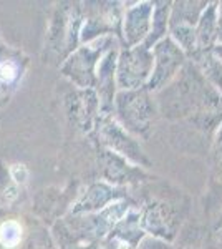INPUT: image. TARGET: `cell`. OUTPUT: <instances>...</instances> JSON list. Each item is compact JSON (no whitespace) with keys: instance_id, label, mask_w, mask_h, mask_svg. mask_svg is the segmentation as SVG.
Listing matches in <instances>:
<instances>
[{"instance_id":"1","label":"cell","mask_w":222,"mask_h":249,"mask_svg":"<svg viewBox=\"0 0 222 249\" xmlns=\"http://www.w3.org/2000/svg\"><path fill=\"white\" fill-rule=\"evenodd\" d=\"M156 71L153 75L149 88L157 90L174 75V71L183 65V52L171 40H163L156 48Z\"/></svg>"},{"instance_id":"2","label":"cell","mask_w":222,"mask_h":249,"mask_svg":"<svg viewBox=\"0 0 222 249\" xmlns=\"http://www.w3.org/2000/svg\"><path fill=\"white\" fill-rule=\"evenodd\" d=\"M214 14H216V5H211L199 18V27H197V45L201 48H209L214 38H217V29L214 23Z\"/></svg>"},{"instance_id":"3","label":"cell","mask_w":222,"mask_h":249,"mask_svg":"<svg viewBox=\"0 0 222 249\" xmlns=\"http://www.w3.org/2000/svg\"><path fill=\"white\" fill-rule=\"evenodd\" d=\"M222 5V3H221ZM217 40L222 42V7H221V17H219V23H217Z\"/></svg>"}]
</instances>
